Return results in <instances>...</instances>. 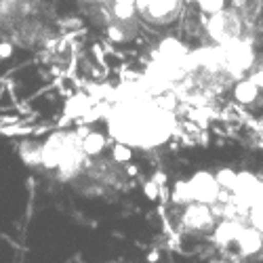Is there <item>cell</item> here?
<instances>
[{
	"label": "cell",
	"mask_w": 263,
	"mask_h": 263,
	"mask_svg": "<svg viewBox=\"0 0 263 263\" xmlns=\"http://www.w3.org/2000/svg\"><path fill=\"white\" fill-rule=\"evenodd\" d=\"M249 223L259 232L261 240H263V183L257 185V192H255V198L249 206Z\"/></svg>",
	"instance_id": "cell-3"
},
{
	"label": "cell",
	"mask_w": 263,
	"mask_h": 263,
	"mask_svg": "<svg viewBox=\"0 0 263 263\" xmlns=\"http://www.w3.org/2000/svg\"><path fill=\"white\" fill-rule=\"evenodd\" d=\"M183 0H133L135 15L149 26H168L177 19Z\"/></svg>",
	"instance_id": "cell-2"
},
{
	"label": "cell",
	"mask_w": 263,
	"mask_h": 263,
	"mask_svg": "<svg viewBox=\"0 0 263 263\" xmlns=\"http://www.w3.org/2000/svg\"><path fill=\"white\" fill-rule=\"evenodd\" d=\"M86 3H114V0H86Z\"/></svg>",
	"instance_id": "cell-4"
},
{
	"label": "cell",
	"mask_w": 263,
	"mask_h": 263,
	"mask_svg": "<svg viewBox=\"0 0 263 263\" xmlns=\"http://www.w3.org/2000/svg\"><path fill=\"white\" fill-rule=\"evenodd\" d=\"M107 130L124 149H156L175 135V114L158 97H124L109 109Z\"/></svg>",
	"instance_id": "cell-1"
}]
</instances>
